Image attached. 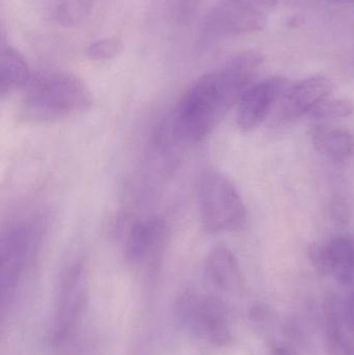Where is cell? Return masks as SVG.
Instances as JSON below:
<instances>
[{"label":"cell","mask_w":354,"mask_h":355,"mask_svg":"<svg viewBox=\"0 0 354 355\" xmlns=\"http://www.w3.org/2000/svg\"><path fill=\"white\" fill-rule=\"evenodd\" d=\"M332 214L334 218L338 220L339 223H344L348 221V208H347L346 204H344L343 200H338V198L333 202Z\"/></svg>","instance_id":"obj_21"},{"label":"cell","mask_w":354,"mask_h":355,"mask_svg":"<svg viewBox=\"0 0 354 355\" xmlns=\"http://www.w3.org/2000/svg\"><path fill=\"white\" fill-rule=\"evenodd\" d=\"M200 219L208 233L237 231L245 223L247 209L236 186L216 171L206 172L197 186Z\"/></svg>","instance_id":"obj_3"},{"label":"cell","mask_w":354,"mask_h":355,"mask_svg":"<svg viewBox=\"0 0 354 355\" xmlns=\"http://www.w3.org/2000/svg\"><path fill=\"white\" fill-rule=\"evenodd\" d=\"M206 279L224 293H237L243 289V275L235 254L224 245L210 250L204 266Z\"/></svg>","instance_id":"obj_11"},{"label":"cell","mask_w":354,"mask_h":355,"mask_svg":"<svg viewBox=\"0 0 354 355\" xmlns=\"http://www.w3.org/2000/svg\"><path fill=\"white\" fill-rule=\"evenodd\" d=\"M310 260L320 275H330V258H328V246L322 248L314 245L309 250Z\"/></svg>","instance_id":"obj_18"},{"label":"cell","mask_w":354,"mask_h":355,"mask_svg":"<svg viewBox=\"0 0 354 355\" xmlns=\"http://www.w3.org/2000/svg\"><path fill=\"white\" fill-rule=\"evenodd\" d=\"M290 87L288 79L269 77L254 83L247 89L237 108V125L243 132L257 129L269 116L276 102L281 101Z\"/></svg>","instance_id":"obj_8"},{"label":"cell","mask_w":354,"mask_h":355,"mask_svg":"<svg viewBox=\"0 0 354 355\" xmlns=\"http://www.w3.org/2000/svg\"><path fill=\"white\" fill-rule=\"evenodd\" d=\"M311 139L314 148L334 162H345L353 155V137L345 129L315 126L312 129Z\"/></svg>","instance_id":"obj_13"},{"label":"cell","mask_w":354,"mask_h":355,"mask_svg":"<svg viewBox=\"0 0 354 355\" xmlns=\"http://www.w3.org/2000/svg\"><path fill=\"white\" fill-rule=\"evenodd\" d=\"M93 104L89 85L76 75L46 73L29 83L19 118L28 124H49L89 112Z\"/></svg>","instance_id":"obj_2"},{"label":"cell","mask_w":354,"mask_h":355,"mask_svg":"<svg viewBox=\"0 0 354 355\" xmlns=\"http://www.w3.org/2000/svg\"><path fill=\"white\" fill-rule=\"evenodd\" d=\"M89 275L85 262L76 260L62 271L56 292L51 340L56 348L71 345L89 304Z\"/></svg>","instance_id":"obj_4"},{"label":"cell","mask_w":354,"mask_h":355,"mask_svg":"<svg viewBox=\"0 0 354 355\" xmlns=\"http://www.w3.org/2000/svg\"><path fill=\"white\" fill-rule=\"evenodd\" d=\"M264 8L256 0H218L204 19V35L208 37L245 35L263 28Z\"/></svg>","instance_id":"obj_7"},{"label":"cell","mask_w":354,"mask_h":355,"mask_svg":"<svg viewBox=\"0 0 354 355\" xmlns=\"http://www.w3.org/2000/svg\"><path fill=\"white\" fill-rule=\"evenodd\" d=\"M30 70L22 54L10 45H1L0 51V94L4 97L29 85Z\"/></svg>","instance_id":"obj_12"},{"label":"cell","mask_w":354,"mask_h":355,"mask_svg":"<svg viewBox=\"0 0 354 355\" xmlns=\"http://www.w3.org/2000/svg\"><path fill=\"white\" fill-rule=\"evenodd\" d=\"M343 319L347 329L354 333V291L343 306Z\"/></svg>","instance_id":"obj_20"},{"label":"cell","mask_w":354,"mask_h":355,"mask_svg":"<svg viewBox=\"0 0 354 355\" xmlns=\"http://www.w3.org/2000/svg\"><path fill=\"white\" fill-rule=\"evenodd\" d=\"M330 275L342 285L354 282V241L346 237L335 238L328 245Z\"/></svg>","instance_id":"obj_14"},{"label":"cell","mask_w":354,"mask_h":355,"mask_svg":"<svg viewBox=\"0 0 354 355\" xmlns=\"http://www.w3.org/2000/svg\"><path fill=\"white\" fill-rule=\"evenodd\" d=\"M201 0H170L175 16L181 22L189 20L195 15Z\"/></svg>","instance_id":"obj_19"},{"label":"cell","mask_w":354,"mask_h":355,"mask_svg":"<svg viewBox=\"0 0 354 355\" xmlns=\"http://www.w3.org/2000/svg\"><path fill=\"white\" fill-rule=\"evenodd\" d=\"M166 238V225L158 218L137 221L127 234L125 257L134 265L155 262L163 250Z\"/></svg>","instance_id":"obj_10"},{"label":"cell","mask_w":354,"mask_h":355,"mask_svg":"<svg viewBox=\"0 0 354 355\" xmlns=\"http://www.w3.org/2000/svg\"><path fill=\"white\" fill-rule=\"evenodd\" d=\"M263 58L257 51L238 54L224 67L199 77L179 100L166 135L183 143L205 139L253 85Z\"/></svg>","instance_id":"obj_1"},{"label":"cell","mask_w":354,"mask_h":355,"mask_svg":"<svg viewBox=\"0 0 354 355\" xmlns=\"http://www.w3.org/2000/svg\"><path fill=\"white\" fill-rule=\"evenodd\" d=\"M353 112L354 105L351 100L346 98H338V99L328 98L318 104L310 114L316 120H338V119L348 118Z\"/></svg>","instance_id":"obj_16"},{"label":"cell","mask_w":354,"mask_h":355,"mask_svg":"<svg viewBox=\"0 0 354 355\" xmlns=\"http://www.w3.org/2000/svg\"><path fill=\"white\" fill-rule=\"evenodd\" d=\"M260 6H264V8H270L276 3V0H256Z\"/></svg>","instance_id":"obj_23"},{"label":"cell","mask_w":354,"mask_h":355,"mask_svg":"<svg viewBox=\"0 0 354 355\" xmlns=\"http://www.w3.org/2000/svg\"><path fill=\"white\" fill-rule=\"evenodd\" d=\"M333 89L332 80L324 75H314L290 85L281 99L278 118L289 122L310 114L318 104L328 99Z\"/></svg>","instance_id":"obj_9"},{"label":"cell","mask_w":354,"mask_h":355,"mask_svg":"<svg viewBox=\"0 0 354 355\" xmlns=\"http://www.w3.org/2000/svg\"><path fill=\"white\" fill-rule=\"evenodd\" d=\"M123 50V43L116 37H107L99 40L87 46L85 54L87 58L96 62L112 60L118 56Z\"/></svg>","instance_id":"obj_17"},{"label":"cell","mask_w":354,"mask_h":355,"mask_svg":"<svg viewBox=\"0 0 354 355\" xmlns=\"http://www.w3.org/2000/svg\"><path fill=\"white\" fill-rule=\"evenodd\" d=\"M326 340L330 355H354V344L342 329L340 306L338 300L330 298L324 306Z\"/></svg>","instance_id":"obj_15"},{"label":"cell","mask_w":354,"mask_h":355,"mask_svg":"<svg viewBox=\"0 0 354 355\" xmlns=\"http://www.w3.org/2000/svg\"><path fill=\"white\" fill-rule=\"evenodd\" d=\"M175 312L181 323L212 345L224 347L232 342L228 308L220 297L186 292L177 300Z\"/></svg>","instance_id":"obj_5"},{"label":"cell","mask_w":354,"mask_h":355,"mask_svg":"<svg viewBox=\"0 0 354 355\" xmlns=\"http://www.w3.org/2000/svg\"><path fill=\"white\" fill-rule=\"evenodd\" d=\"M270 355H299L295 352H291V350L286 349V348L278 347L276 349L272 350Z\"/></svg>","instance_id":"obj_22"},{"label":"cell","mask_w":354,"mask_h":355,"mask_svg":"<svg viewBox=\"0 0 354 355\" xmlns=\"http://www.w3.org/2000/svg\"><path fill=\"white\" fill-rule=\"evenodd\" d=\"M29 225L8 227L0 243V304L4 315L14 302L17 290L31 262L37 244V233Z\"/></svg>","instance_id":"obj_6"}]
</instances>
